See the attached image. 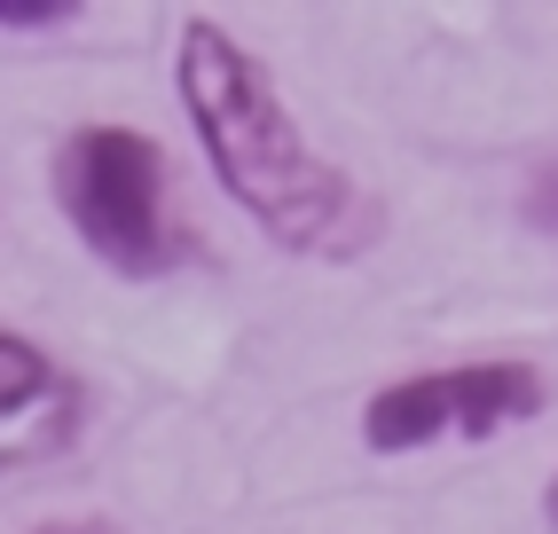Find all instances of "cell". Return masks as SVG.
I'll list each match as a JSON object with an SVG mask.
<instances>
[{
	"instance_id": "cell-1",
	"label": "cell",
	"mask_w": 558,
	"mask_h": 534,
	"mask_svg": "<svg viewBox=\"0 0 558 534\" xmlns=\"http://www.w3.org/2000/svg\"><path fill=\"white\" fill-rule=\"evenodd\" d=\"M181 102H190V119L213 149L220 189L283 252L354 259L378 244V228H386L378 197L330 158H315L307 134L291 126L276 80L259 71V56H244L220 24H181Z\"/></svg>"
},
{
	"instance_id": "cell-2",
	"label": "cell",
	"mask_w": 558,
	"mask_h": 534,
	"mask_svg": "<svg viewBox=\"0 0 558 534\" xmlns=\"http://www.w3.org/2000/svg\"><path fill=\"white\" fill-rule=\"evenodd\" d=\"M56 205L110 276H166L190 259L166 149L134 126H80L56 149Z\"/></svg>"
},
{
	"instance_id": "cell-3",
	"label": "cell",
	"mask_w": 558,
	"mask_h": 534,
	"mask_svg": "<svg viewBox=\"0 0 558 534\" xmlns=\"http://www.w3.org/2000/svg\"><path fill=\"white\" fill-rule=\"evenodd\" d=\"M550 386L527 362H457V369H425V377H401V386H378L362 409V440L378 456L401 448H425L440 433H464V440H488L519 416H543Z\"/></svg>"
},
{
	"instance_id": "cell-4",
	"label": "cell",
	"mask_w": 558,
	"mask_h": 534,
	"mask_svg": "<svg viewBox=\"0 0 558 534\" xmlns=\"http://www.w3.org/2000/svg\"><path fill=\"white\" fill-rule=\"evenodd\" d=\"M87 425V393L56 354H40L32 338L0 330V472L48 464L80 440Z\"/></svg>"
},
{
	"instance_id": "cell-5",
	"label": "cell",
	"mask_w": 558,
	"mask_h": 534,
	"mask_svg": "<svg viewBox=\"0 0 558 534\" xmlns=\"http://www.w3.org/2000/svg\"><path fill=\"white\" fill-rule=\"evenodd\" d=\"M519 213H527L543 236H558V158H543V166L527 173V189H519Z\"/></svg>"
},
{
	"instance_id": "cell-6",
	"label": "cell",
	"mask_w": 558,
	"mask_h": 534,
	"mask_svg": "<svg viewBox=\"0 0 558 534\" xmlns=\"http://www.w3.org/2000/svg\"><path fill=\"white\" fill-rule=\"evenodd\" d=\"M63 16H71V0H0V24H24V32L63 24Z\"/></svg>"
},
{
	"instance_id": "cell-7",
	"label": "cell",
	"mask_w": 558,
	"mask_h": 534,
	"mask_svg": "<svg viewBox=\"0 0 558 534\" xmlns=\"http://www.w3.org/2000/svg\"><path fill=\"white\" fill-rule=\"evenodd\" d=\"M32 534H119V526H110V519H40Z\"/></svg>"
},
{
	"instance_id": "cell-8",
	"label": "cell",
	"mask_w": 558,
	"mask_h": 534,
	"mask_svg": "<svg viewBox=\"0 0 558 534\" xmlns=\"http://www.w3.org/2000/svg\"><path fill=\"white\" fill-rule=\"evenodd\" d=\"M543 519L558 526V472H550V487H543Z\"/></svg>"
}]
</instances>
